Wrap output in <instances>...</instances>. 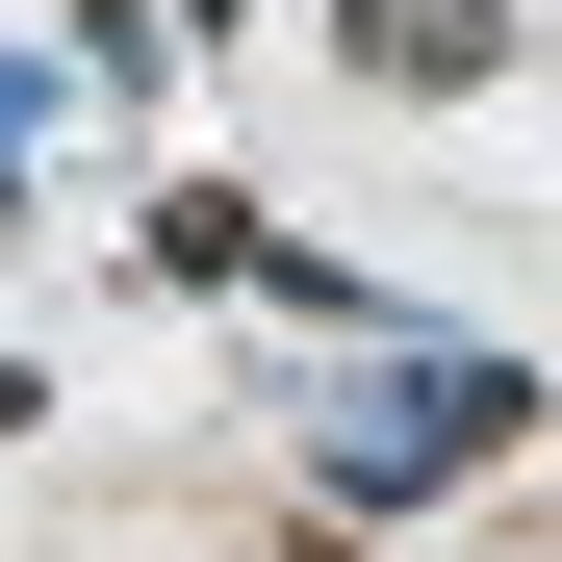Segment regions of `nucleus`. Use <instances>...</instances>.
<instances>
[{"mask_svg": "<svg viewBox=\"0 0 562 562\" xmlns=\"http://www.w3.org/2000/svg\"><path fill=\"white\" fill-rule=\"evenodd\" d=\"M512 435H537V384H512V358H384V384H333L307 486H333V512H409V486H486Z\"/></svg>", "mask_w": 562, "mask_h": 562, "instance_id": "obj_1", "label": "nucleus"}, {"mask_svg": "<svg viewBox=\"0 0 562 562\" xmlns=\"http://www.w3.org/2000/svg\"><path fill=\"white\" fill-rule=\"evenodd\" d=\"M333 77L358 103H460V77H512V0H333Z\"/></svg>", "mask_w": 562, "mask_h": 562, "instance_id": "obj_2", "label": "nucleus"}, {"mask_svg": "<svg viewBox=\"0 0 562 562\" xmlns=\"http://www.w3.org/2000/svg\"><path fill=\"white\" fill-rule=\"evenodd\" d=\"M26 154H52V77H26V52H0V179H26Z\"/></svg>", "mask_w": 562, "mask_h": 562, "instance_id": "obj_3", "label": "nucleus"}, {"mask_svg": "<svg viewBox=\"0 0 562 562\" xmlns=\"http://www.w3.org/2000/svg\"><path fill=\"white\" fill-rule=\"evenodd\" d=\"M281 562H358V537H281Z\"/></svg>", "mask_w": 562, "mask_h": 562, "instance_id": "obj_4", "label": "nucleus"}]
</instances>
